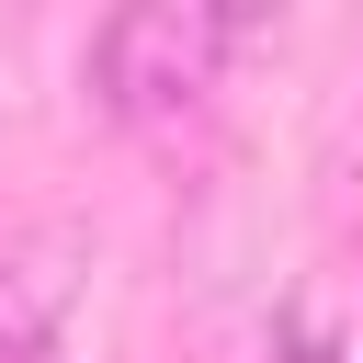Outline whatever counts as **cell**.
I'll list each match as a JSON object with an SVG mask.
<instances>
[{"label":"cell","instance_id":"obj_2","mask_svg":"<svg viewBox=\"0 0 363 363\" xmlns=\"http://www.w3.org/2000/svg\"><path fill=\"white\" fill-rule=\"evenodd\" d=\"M79 284H91V227L79 216L23 227L0 250V363H57L68 318H79Z\"/></svg>","mask_w":363,"mask_h":363},{"label":"cell","instance_id":"obj_1","mask_svg":"<svg viewBox=\"0 0 363 363\" xmlns=\"http://www.w3.org/2000/svg\"><path fill=\"white\" fill-rule=\"evenodd\" d=\"M227 45H238V11H216V0H125L91 34V102L113 125H170L216 91Z\"/></svg>","mask_w":363,"mask_h":363}]
</instances>
